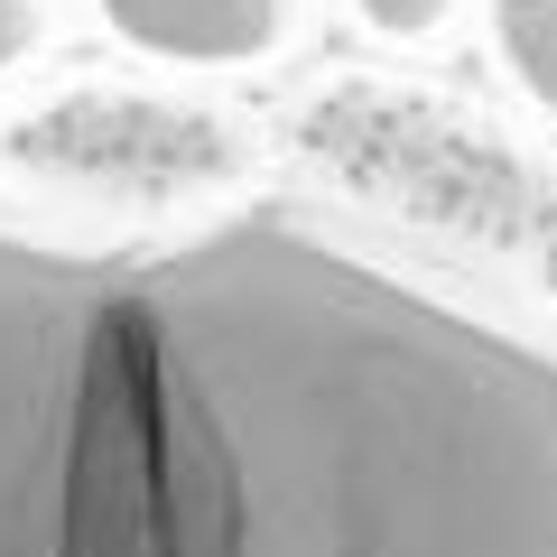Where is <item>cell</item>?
Returning <instances> with one entry per match:
<instances>
[{
	"instance_id": "1",
	"label": "cell",
	"mask_w": 557,
	"mask_h": 557,
	"mask_svg": "<svg viewBox=\"0 0 557 557\" xmlns=\"http://www.w3.org/2000/svg\"><path fill=\"white\" fill-rule=\"evenodd\" d=\"M0 557H557V344L288 214L0 223Z\"/></svg>"
},
{
	"instance_id": "2",
	"label": "cell",
	"mask_w": 557,
	"mask_h": 557,
	"mask_svg": "<svg viewBox=\"0 0 557 557\" xmlns=\"http://www.w3.org/2000/svg\"><path fill=\"white\" fill-rule=\"evenodd\" d=\"M307 149L335 168L354 196L391 205V214L428 223V233L483 242V251H530L557 278V214L530 186L520 149L474 131L465 112L428 94H391V84H344L307 112Z\"/></svg>"
},
{
	"instance_id": "3",
	"label": "cell",
	"mask_w": 557,
	"mask_h": 557,
	"mask_svg": "<svg viewBox=\"0 0 557 557\" xmlns=\"http://www.w3.org/2000/svg\"><path fill=\"white\" fill-rule=\"evenodd\" d=\"M0 149L28 177L84 186V196H112V205H177L242 177L233 121L196 112V102H159V94H65L47 112L10 121Z\"/></svg>"
},
{
	"instance_id": "4",
	"label": "cell",
	"mask_w": 557,
	"mask_h": 557,
	"mask_svg": "<svg viewBox=\"0 0 557 557\" xmlns=\"http://www.w3.org/2000/svg\"><path fill=\"white\" fill-rule=\"evenodd\" d=\"M102 20L168 65H251L278 47L288 0H102Z\"/></svg>"
},
{
	"instance_id": "5",
	"label": "cell",
	"mask_w": 557,
	"mask_h": 557,
	"mask_svg": "<svg viewBox=\"0 0 557 557\" xmlns=\"http://www.w3.org/2000/svg\"><path fill=\"white\" fill-rule=\"evenodd\" d=\"M493 38L511 57V75L530 84V102L557 112V0H493Z\"/></svg>"
},
{
	"instance_id": "6",
	"label": "cell",
	"mask_w": 557,
	"mask_h": 557,
	"mask_svg": "<svg viewBox=\"0 0 557 557\" xmlns=\"http://www.w3.org/2000/svg\"><path fill=\"white\" fill-rule=\"evenodd\" d=\"M362 20L391 28V38H428V28L446 20V0H362Z\"/></svg>"
},
{
	"instance_id": "7",
	"label": "cell",
	"mask_w": 557,
	"mask_h": 557,
	"mask_svg": "<svg viewBox=\"0 0 557 557\" xmlns=\"http://www.w3.org/2000/svg\"><path fill=\"white\" fill-rule=\"evenodd\" d=\"M38 47V0H0V65H20Z\"/></svg>"
}]
</instances>
